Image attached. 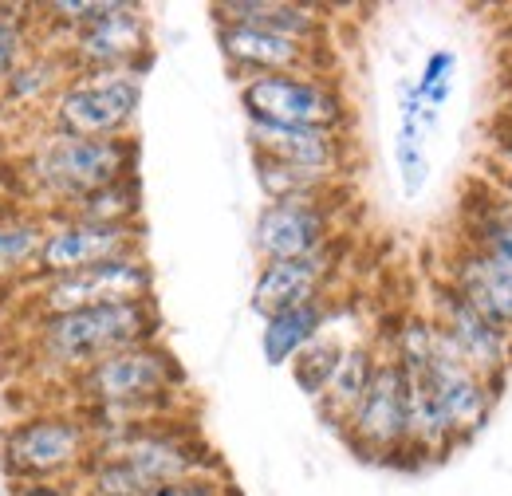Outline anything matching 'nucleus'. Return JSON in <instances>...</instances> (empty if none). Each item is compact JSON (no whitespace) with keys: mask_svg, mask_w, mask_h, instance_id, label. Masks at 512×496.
<instances>
[{"mask_svg":"<svg viewBox=\"0 0 512 496\" xmlns=\"http://www.w3.org/2000/svg\"><path fill=\"white\" fill-rule=\"evenodd\" d=\"M461 201V245L477 248L497 268L512 272V201L493 182H481Z\"/></svg>","mask_w":512,"mask_h":496,"instance_id":"18","label":"nucleus"},{"mask_svg":"<svg viewBox=\"0 0 512 496\" xmlns=\"http://www.w3.org/2000/svg\"><path fill=\"white\" fill-rule=\"evenodd\" d=\"M256 166V186L264 193V201H292V197H327L339 193L343 178L339 174H320V170H300L288 162H272L253 154Z\"/></svg>","mask_w":512,"mask_h":496,"instance_id":"22","label":"nucleus"},{"mask_svg":"<svg viewBox=\"0 0 512 496\" xmlns=\"http://www.w3.org/2000/svg\"><path fill=\"white\" fill-rule=\"evenodd\" d=\"M438 280H446L449 288L457 296H465V304H473L485 319L512 331V272L497 268L489 256L457 241Z\"/></svg>","mask_w":512,"mask_h":496,"instance_id":"17","label":"nucleus"},{"mask_svg":"<svg viewBox=\"0 0 512 496\" xmlns=\"http://www.w3.org/2000/svg\"><path fill=\"white\" fill-rule=\"evenodd\" d=\"M71 63H67L64 52H32L28 60L20 63L0 87H4V103L12 107H36V103H52L64 83L71 79Z\"/></svg>","mask_w":512,"mask_h":496,"instance_id":"21","label":"nucleus"},{"mask_svg":"<svg viewBox=\"0 0 512 496\" xmlns=\"http://www.w3.org/2000/svg\"><path fill=\"white\" fill-rule=\"evenodd\" d=\"M209 12L213 24H249L312 48H327L331 36V16L320 4H300V0H217Z\"/></svg>","mask_w":512,"mask_h":496,"instance_id":"16","label":"nucleus"},{"mask_svg":"<svg viewBox=\"0 0 512 496\" xmlns=\"http://www.w3.org/2000/svg\"><path fill=\"white\" fill-rule=\"evenodd\" d=\"M32 56L28 44V16L20 8H0V83Z\"/></svg>","mask_w":512,"mask_h":496,"instance_id":"28","label":"nucleus"},{"mask_svg":"<svg viewBox=\"0 0 512 496\" xmlns=\"http://www.w3.org/2000/svg\"><path fill=\"white\" fill-rule=\"evenodd\" d=\"M217 48L241 83L256 75H292V71L327 75V48L296 44L288 36L260 32L249 24H217Z\"/></svg>","mask_w":512,"mask_h":496,"instance_id":"13","label":"nucleus"},{"mask_svg":"<svg viewBox=\"0 0 512 496\" xmlns=\"http://www.w3.org/2000/svg\"><path fill=\"white\" fill-rule=\"evenodd\" d=\"M79 406H119V410H142L154 418H170L174 398L186 386V371L178 359L154 339L123 347L95 367L79 371L71 378Z\"/></svg>","mask_w":512,"mask_h":496,"instance_id":"3","label":"nucleus"},{"mask_svg":"<svg viewBox=\"0 0 512 496\" xmlns=\"http://www.w3.org/2000/svg\"><path fill=\"white\" fill-rule=\"evenodd\" d=\"M339 245H327L312 256H296V260H268L260 264L253 280V296L249 304L260 319L276 315L288 308H304L312 300H327V288L339 272Z\"/></svg>","mask_w":512,"mask_h":496,"instance_id":"14","label":"nucleus"},{"mask_svg":"<svg viewBox=\"0 0 512 496\" xmlns=\"http://www.w3.org/2000/svg\"><path fill=\"white\" fill-rule=\"evenodd\" d=\"M36 319L40 315H60V311L103 308V304H134V300H154V268L142 252L115 256L103 264H91L83 272H67L44 280L36 292Z\"/></svg>","mask_w":512,"mask_h":496,"instance_id":"8","label":"nucleus"},{"mask_svg":"<svg viewBox=\"0 0 512 496\" xmlns=\"http://www.w3.org/2000/svg\"><path fill=\"white\" fill-rule=\"evenodd\" d=\"M138 174V142L134 138H79L64 130H48L24 158V178L60 217L71 201L95 189Z\"/></svg>","mask_w":512,"mask_h":496,"instance_id":"2","label":"nucleus"},{"mask_svg":"<svg viewBox=\"0 0 512 496\" xmlns=\"http://www.w3.org/2000/svg\"><path fill=\"white\" fill-rule=\"evenodd\" d=\"M426 315L446 331V339L457 347V355L465 359L469 371L481 374L497 390L505 386L512 371V331L497 327L473 304H465V296H457L446 280L434 284V300H430Z\"/></svg>","mask_w":512,"mask_h":496,"instance_id":"10","label":"nucleus"},{"mask_svg":"<svg viewBox=\"0 0 512 496\" xmlns=\"http://www.w3.org/2000/svg\"><path fill=\"white\" fill-rule=\"evenodd\" d=\"M485 182H493V186L501 189V193H505V197L512 201V174H497V170H493V174H489Z\"/></svg>","mask_w":512,"mask_h":496,"instance_id":"32","label":"nucleus"},{"mask_svg":"<svg viewBox=\"0 0 512 496\" xmlns=\"http://www.w3.org/2000/svg\"><path fill=\"white\" fill-rule=\"evenodd\" d=\"M130 252H142V225H95V221L56 217L36 256V276L52 280Z\"/></svg>","mask_w":512,"mask_h":496,"instance_id":"12","label":"nucleus"},{"mask_svg":"<svg viewBox=\"0 0 512 496\" xmlns=\"http://www.w3.org/2000/svg\"><path fill=\"white\" fill-rule=\"evenodd\" d=\"M245 130H249L253 154H260V158L347 178V166H351V138H347L343 130L284 126V123H264V119H245Z\"/></svg>","mask_w":512,"mask_h":496,"instance_id":"15","label":"nucleus"},{"mask_svg":"<svg viewBox=\"0 0 512 496\" xmlns=\"http://www.w3.org/2000/svg\"><path fill=\"white\" fill-rule=\"evenodd\" d=\"M351 343H343L339 335H331V331H320L288 367H292V378H296V386L316 402L323 394V386L331 382V374L339 367V359H343V351H347Z\"/></svg>","mask_w":512,"mask_h":496,"instance_id":"25","label":"nucleus"},{"mask_svg":"<svg viewBox=\"0 0 512 496\" xmlns=\"http://www.w3.org/2000/svg\"><path fill=\"white\" fill-rule=\"evenodd\" d=\"M394 166H398V182H402V197H418L426 182H430V154H426V134L418 123H402L398 119V134H394Z\"/></svg>","mask_w":512,"mask_h":496,"instance_id":"26","label":"nucleus"},{"mask_svg":"<svg viewBox=\"0 0 512 496\" xmlns=\"http://www.w3.org/2000/svg\"><path fill=\"white\" fill-rule=\"evenodd\" d=\"M453 71H457V56H453L449 48H438V52L426 56L422 75L414 79L422 107H430V111H442V107H446L449 91H453Z\"/></svg>","mask_w":512,"mask_h":496,"instance_id":"27","label":"nucleus"},{"mask_svg":"<svg viewBox=\"0 0 512 496\" xmlns=\"http://www.w3.org/2000/svg\"><path fill=\"white\" fill-rule=\"evenodd\" d=\"M142 71L146 67L75 71L52 99V130L79 138H130L142 107Z\"/></svg>","mask_w":512,"mask_h":496,"instance_id":"5","label":"nucleus"},{"mask_svg":"<svg viewBox=\"0 0 512 496\" xmlns=\"http://www.w3.org/2000/svg\"><path fill=\"white\" fill-rule=\"evenodd\" d=\"M339 193L264 201L253 221V248L256 256H260V264L312 256V252H323L327 245H335V233H339Z\"/></svg>","mask_w":512,"mask_h":496,"instance_id":"9","label":"nucleus"},{"mask_svg":"<svg viewBox=\"0 0 512 496\" xmlns=\"http://www.w3.org/2000/svg\"><path fill=\"white\" fill-rule=\"evenodd\" d=\"M138 213H142V182L138 174L123 178V182H111V186L95 189L79 201H71L60 217L71 221H95V225H138Z\"/></svg>","mask_w":512,"mask_h":496,"instance_id":"23","label":"nucleus"},{"mask_svg":"<svg viewBox=\"0 0 512 496\" xmlns=\"http://www.w3.org/2000/svg\"><path fill=\"white\" fill-rule=\"evenodd\" d=\"M245 119L284 126H323L343 130L351 126V107L331 75L292 71V75H256L241 83Z\"/></svg>","mask_w":512,"mask_h":496,"instance_id":"6","label":"nucleus"},{"mask_svg":"<svg viewBox=\"0 0 512 496\" xmlns=\"http://www.w3.org/2000/svg\"><path fill=\"white\" fill-rule=\"evenodd\" d=\"M16 496H71V489H64V481H28L16 489Z\"/></svg>","mask_w":512,"mask_h":496,"instance_id":"31","label":"nucleus"},{"mask_svg":"<svg viewBox=\"0 0 512 496\" xmlns=\"http://www.w3.org/2000/svg\"><path fill=\"white\" fill-rule=\"evenodd\" d=\"M379 359H383V351L371 347V343H351L343 351V359H339V367L331 374V382L323 386V394L316 398L323 422H331L335 430H343V422L351 418V410L359 406V398L367 394L371 378L379 371Z\"/></svg>","mask_w":512,"mask_h":496,"instance_id":"20","label":"nucleus"},{"mask_svg":"<svg viewBox=\"0 0 512 496\" xmlns=\"http://www.w3.org/2000/svg\"><path fill=\"white\" fill-rule=\"evenodd\" d=\"M489 170L497 174H512V119H497V130H493V142H489Z\"/></svg>","mask_w":512,"mask_h":496,"instance_id":"30","label":"nucleus"},{"mask_svg":"<svg viewBox=\"0 0 512 496\" xmlns=\"http://www.w3.org/2000/svg\"><path fill=\"white\" fill-rule=\"evenodd\" d=\"M48 237V221L32 213H4L0 217V280H12L20 272L36 276V256Z\"/></svg>","mask_w":512,"mask_h":496,"instance_id":"24","label":"nucleus"},{"mask_svg":"<svg viewBox=\"0 0 512 496\" xmlns=\"http://www.w3.org/2000/svg\"><path fill=\"white\" fill-rule=\"evenodd\" d=\"M91 430L79 410H44L0 437L4 473L20 485L28 481H60L67 473H83L91 461Z\"/></svg>","mask_w":512,"mask_h":496,"instance_id":"4","label":"nucleus"},{"mask_svg":"<svg viewBox=\"0 0 512 496\" xmlns=\"http://www.w3.org/2000/svg\"><path fill=\"white\" fill-rule=\"evenodd\" d=\"M229 489V481L221 473H197V477H182L170 485H158L150 496H221Z\"/></svg>","mask_w":512,"mask_h":496,"instance_id":"29","label":"nucleus"},{"mask_svg":"<svg viewBox=\"0 0 512 496\" xmlns=\"http://www.w3.org/2000/svg\"><path fill=\"white\" fill-rule=\"evenodd\" d=\"M343 441L371 461H406L410 445V386L394 359H379L367 394L343 422Z\"/></svg>","mask_w":512,"mask_h":496,"instance_id":"7","label":"nucleus"},{"mask_svg":"<svg viewBox=\"0 0 512 496\" xmlns=\"http://www.w3.org/2000/svg\"><path fill=\"white\" fill-rule=\"evenodd\" d=\"M331 315H335L331 296L327 300H312L304 308H288L268 315L264 327H260V355H264V363L268 367H288L320 331L331 327Z\"/></svg>","mask_w":512,"mask_h":496,"instance_id":"19","label":"nucleus"},{"mask_svg":"<svg viewBox=\"0 0 512 496\" xmlns=\"http://www.w3.org/2000/svg\"><path fill=\"white\" fill-rule=\"evenodd\" d=\"M162 331V311L154 300H134V304H103V308L60 311V315H40L32 323V359L44 371H60L75 378L79 371L95 367L99 359L154 343Z\"/></svg>","mask_w":512,"mask_h":496,"instance_id":"1","label":"nucleus"},{"mask_svg":"<svg viewBox=\"0 0 512 496\" xmlns=\"http://www.w3.org/2000/svg\"><path fill=\"white\" fill-rule=\"evenodd\" d=\"M71 71H107V67H146L150 63V20L142 4L115 0L111 12L71 32L60 48Z\"/></svg>","mask_w":512,"mask_h":496,"instance_id":"11","label":"nucleus"},{"mask_svg":"<svg viewBox=\"0 0 512 496\" xmlns=\"http://www.w3.org/2000/svg\"><path fill=\"white\" fill-rule=\"evenodd\" d=\"M505 119H512V83H509V103H505V111H501Z\"/></svg>","mask_w":512,"mask_h":496,"instance_id":"33","label":"nucleus"}]
</instances>
